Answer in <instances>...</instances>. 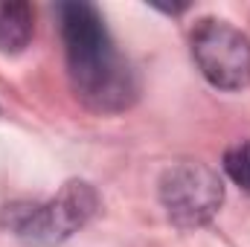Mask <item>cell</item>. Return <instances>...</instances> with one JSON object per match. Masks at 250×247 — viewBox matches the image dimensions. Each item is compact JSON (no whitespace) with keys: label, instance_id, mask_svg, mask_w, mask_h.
Segmentation results:
<instances>
[{"label":"cell","instance_id":"7a4b0ae2","mask_svg":"<svg viewBox=\"0 0 250 247\" xmlns=\"http://www.w3.org/2000/svg\"><path fill=\"white\" fill-rule=\"evenodd\" d=\"M99 209L96 189L84 181H70L62 192L41 204H12L3 212V224L15 239L32 247H53L76 236Z\"/></svg>","mask_w":250,"mask_h":247},{"label":"cell","instance_id":"6da1fadb","mask_svg":"<svg viewBox=\"0 0 250 247\" xmlns=\"http://www.w3.org/2000/svg\"><path fill=\"white\" fill-rule=\"evenodd\" d=\"M62 38L67 76L76 99L93 114H123L137 96V73L117 50L102 12L93 3H62Z\"/></svg>","mask_w":250,"mask_h":247},{"label":"cell","instance_id":"8992f818","mask_svg":"<svg viewBox=\"0 0 250 247\" xmlns=\"http://www.w3.org/2000/svg\"><path fill=\"white\" fill-rule=\"evenodd\" d=\"M224 172L242 192L250 195V140H242L227 148L224 154Z\"/></svg>","mask_w":250,"mask_h":247},{"label":"cell","instance_id":"3957f363","mask_svg":"<svg viewBox=\"0 0 250 247\" xmlns=\"http://www.w3.org/2000/svg\"><path fill=\"white\" fill-rule=\"evenodd\" d=\"M192 59L201 76L218 90L250 84V38L221 18H201L192 29Z\"/></svg>","mask_w":250,"mask_h":247},{"label":"cell","instance_id":"5b68a950","mask_svg":"<svg viewBox=\"0 0 250 247\" xmlns=\"http://www.w3.org/2000/svg\"><path fill=\"white\" fill-rule=\"evenodd\" d=\"M35 32V12L23 0H3L0 3V53L15 56L26 50Z\"/></svg>","mask_w":250,"mask_h":247},{"label":"cell","instance_id":"277c9868","mask_svg":"<svg viewBox=\"0 0 250 247\" xmlns=\"http://www.w3.org/2000/svg\"><path fill=\"white\" fill-rule=\"evenodd\" d=\"M157 192L172 224L184 230H195L212 221V215L218 212L224 201V181L207 163L184 160L163 172Z\"/></svg>","mask_w":250,"mask_h":247}]
</instances>
